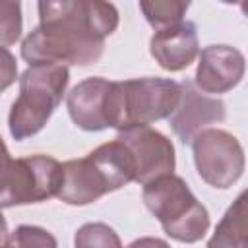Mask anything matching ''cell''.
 <instances>
[{"label": "cell", "mask_w": 248, "mask_h": 248, "mask_svg": "<svg viewBox=\"0 0 248 248\" xmlns=\"http://www.w3.org/2000/svg\"><path fill=\"white\" fill-rule=\"evenodd\" d=\"M8 236H10V231H8V223L2 215V207H0V246H8Z\"/></svg>", "instance_id": "cell-19"}, {"label": "cell", "mask_w": 248, "mask_h": 248, "mask_svg": "<svg viewBox=\"0 0 248 248\" xmlns=\"http://www.w3.org/2000/svg\"><path fill=\"white\" fill-rule=\"evenodd\" d=\"M192 0H140L145 21L157 31L184 19Z\"/></svg>", "instance_id": "cell-14"}, {"label": "cell", "mask_w": 248, "mask_h": 248, "mask_svg": "<svg viewBox=\"0 0 248 248\" xmlns=\"http://www.w3.org/2000/svg\"><path fill=\"white\" fill-rule=\"evenodd\" d=\"M17 79L19 95L12 103L8 128L16 141H23L46 126L66 93L70 70L66 64L54 62L29 64V68Z\"/></svg>", "instance_id": "cell-2"}, {"label": "cell", "mask_w": 248, "mask_h": 248, "mask_svg": "<svg viewBox=\"0 0 248 248\" xmlns=\"http://www.w3.org/2000/svg\"><path fill=\"white\" fill-rule=\"evenodd\" d=\"M21 0H0V46H12L21 37Z\"/></svg>", "instance_id": "cell-16"}, {"label": "cell", "mask_w": 248, "mask_h": 248, "mask_svg": "<svg viewBox=\"0 0 248 248\" xmlns=\"http://www.w3.org/2000/svg\"><path fill=\"white\" fill-rule=\"evenodd\" d=\"M180 97V85L165 78H138L112 81L107 99V124L124 130L167 118Z\"/></svg>", "instance_id": "cell-4"}, {"label": "cell", "mask_w": 248, "mask_h": 248, "mask_svg": "<svg viewBox=\"0 0 248 248\" xmlns=\"http://www.w3.org/2000/svg\"><path fill=\"white\" fill-rule=\"evenodd\" d=\"M17 79V62L8 46H0V93L14 85Z\"/></svg>", "instance_id": "cell-18"}, {"label": "cell", "mask_w": 248, "mask_h": 248, "mask_svg": "<svg viewBox=\"0 0 248 248\" xmlns=\"http://www.w3.org/2000/svg\"><path fill=\"white\" fill-rule=\"evenodd\" d=\"M8 246H43V248H54L56 246V238L35 225H19L16 227L14 232H10L8 236Z\"/></svg>", "instance_id": "cell-17"}, {"label": "cell", "mask_w": 248, "mask_h": 248, "mask_svg": "<svg viewBox=\"0 0 248 248\" xmlns=\"http://www.w3.org/2000/svg\"><path fill=\"white\" fill-rule=\"evenodd\" d=\"M37 6L39 25L21 43L27 64L91 66L101 60L105 39L120 21L108 0H37Z\"/></svg>", "instance_id": "cell-1"}, {"label": "cell", "mask_w": 248, "mask_h": 248, "mask_svg": "<svg viewBox=\"0 0 248 248\" xmlns=\"http://www.w3.org/2000/svg\"><path fill=\"white\" fill-rule=\"evenodd\" d=\"M223 4H242V0H219Z\"/></svg>", "instance_id": "cell-20"}, {"label": "cell", "mask_w": 248, "mask_h": 248, "mask_svg": "<svg viewBox=\"0 0 248 248\" xmlns=\"http://www.w3.org/2000/svg\"><path fill=\"white\" fill-rule=\"evenodd\" d=\"M246 192H240L238 198L232 202V205L225 211L223 219L215 227L213 236L209 238L207 246H238L244 248L248 242L246 236Z\"/></svg>", "instance_id": "cell-13"}, {"label": "cell", "mask_w": 248, "mask_h": 248, "mask_svg": "<svg viewBox=\"0 0 248 248\" xmlns=\"http://www.w3.org/2000/svg\"><path fill=\"white\" fill-rule=\"evenodd\" d=\"M194 85L207 95H223L234 89L246 70L244 54L229 45H209L198 52Z\"/></svg>", "instance_id": "cell-9"}, {"label": "cell", "mask_w": 248, "mask_h": 248, "mask_svg": "<svg viewBox=\"0 0 248 248\" xmlns=\"http://www.w3.org/2000/svg\"><path fill=\"white\" fill-rule=\"evenodd\" d=\"M112 192L103 170L97 163L85 155L81 159H70L62 163V182L56 198L68 205H89Z\"/></svg>", "instance_id": "cell-11"}, {"label": "cell", "mask_w": 248, "mask_h": 248, "mask_svg": "<svg viewBox=\"0 0 248 248\" xmlns=\"http://www.w3.org/2000/svg\"><path fill=\"white\" fill-rule=\"evenodd\" d=\"M178 85H180L178 103L167 118L172 132L178 136V140L182 143H190L198 132L223 122L227 116V110L221 99L200 91L194 85V81L184 79Z\"/></svg>", "instance_id": "cell-8"}, {"label": "cell", "mask_w": 248, "mask_h": 248, "mask_svg": "<svg viewBox=\"0 0 248 248\" xmlns=\"http://www.w3.org/2000/svg\"><path fill=\"white\" fill-rule=\"evenodd\" d=\"M108 79L105 78H85L66 97V107L72 122L85 132L107 130V99L110 89Z\"/></svg>", "instance_id": "cell-12"}, {"label": "cell", "mask_w": 248, "mask_h": 248, "mask_svg": "<svg viewBox=\"0 0 248 248\" xmlns=\"http://www.w3.org/2000/svg\"><path fill=\"white\" fill-rule=\"evenodd\" d=\"M74 244L78 248H91V246L118 248V246H122V240L118 238L116 231L112 227H108L107 223H85L76 231Z\"/></svg>", "instance_id": "cell-15"}, {"label": "cell", "mask_w": 248, "mask_h": 248, "mask_svg": "<svg viewBox=\"0 0 248 248\" xmlns=\"http://www.w3.org/2000/svg\"><path fill=\"white\" fill-rule=\"evenodd\" d=\"M116 138L128 145L134 157V163H136L134 182L145 184L161 174L174 172V167H176L174 145L159 130L151 128L149 124H140V126L118 130Z\"/></svg>", "instance_id": "cell-7"}, {"label": "cell", "mask_w": 248, "mask_h": 248, "mask_svg": "<svg viewBox=\"0 0 248 248\" xmlns=\"http://www.w3.org/2000/svg\"><path fill=\"white\" fill-rule=\"evenodd\" d=\"M60 182L62 163L41 153L14 159L0 136V207L56 198Z\"/></svg>", "instance_id": "cell-5"}, {"label": "cell", "mask_w": 248, "mask_h": 248, "mask_svg": "<svg viewBox=\"0 0 248 248\" xmlns=\"http://www.w3.org/2000/svg\"><path fill=\"white\" fill-rule=\"evenodd\" d=\"M149 52L167 72L186 70L200 52L196 23L182 19L174 25L157 29L149 41Z\"/></svg>", "instance_id": "cell-10"}, {"label": "cell", "mask_w": 248, "mask_h": 248, "mask_svg": "<svg viewBox=\"0 0 248 248\" xmlns=\"http://www.w3.org/2000/svg\"><path fill=\"white\" fill-rule=\"evenodd\" d=\"M190 145L196 170L205 184L227 190L242 176L246 165L244 149L231 132L209 126L198 132Z\"/></svg>", "instance_id": "cell-6"}, {"label": "cell", "mask_w": 248, "mask_h": 248, "mask_svg": "<svg viewBox=\"0 0 248 248\" xmlns=\"http://www.w3.org/2000/svg\"><path fill=\"white\" fill-rule=\"evenodd\" d=\"M141 186L145 207L161 223L169 238L192 244L205 236L209 229V211L194 196L182 176L167 172Z\"/></svg>", "instance_id": "cell-3"}]
</instances>
